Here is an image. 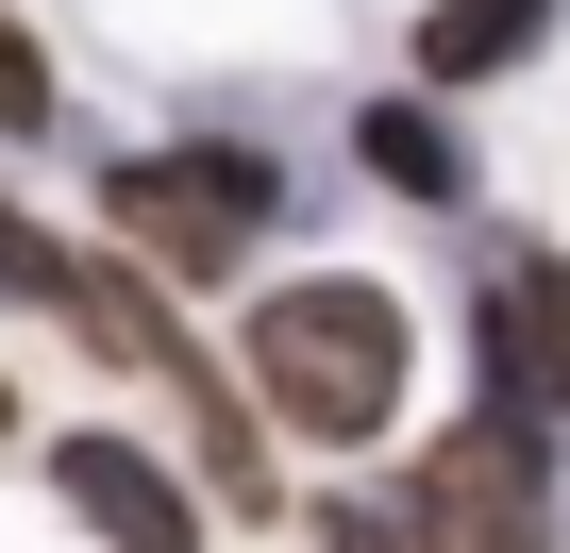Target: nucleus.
Returning <instances> with one entry per match:
<instances>
[{"instance_id":"1","label":"nucleus","mask_w":570,"mask_h":553,"mask_svg":"<svg viewBox=\"0 0 570 553\" xmlns=\"http://www.w3.org/2000/svg\"><path fill=\"white\" fill-rule=\"evenodd\" d=\"M420 386V336L370 268H303V286H252V419L303 453H370Z\"/></svg>"},{"instance_id":"2","label":"nucleus","mask_w":570,"mask_h":553,"mask_svg":"<svg viewBox=\"0 0 570 553\" xmlns=\"http://www.w3.org/2000/svg\"><path fill=\"white\" fill-rule=\"evenodd\" d=\"M285 218V168L252 135H185V151H118L101 168V235L151 286H235V251Z\"/></svg>"},{"instance_id":"3","label":"nucleus","mask_w":570,"mask_h":553,"mask_svg":"<svg viewBox=\"0 0 570 553\" xmlns=\"http://www.w3.org/2000/svg\"><path fill=\"white\" fill-rule=\"evenodd\" d=\"M403 520H420V553H553V453H537V419L436 436L420 486H403Z\"/></svg>"},{"instance_id":"4","label":"nucleus","mask_w":570,"mask_h":553,"mask_svg":"<svg viewBox=\"0 0 570 553\" xmlns=\"http://www.w3.org/2000/svg\"><path fill=\"white\" fill-rule=\"evenodd\" d=\"M51 486L68 520H101V553H202V486L151 470L135 436H51Z\"/></svg>"},{"instance_id":"5","label":"nucleus","mask_w":570,"mask_h":553,"mask_svg":"<svg viewBox=\"0 0 570 553\" xmlns=\"http://www.w3.org/2000/svg\"><path fill=\"white\" fill-rule=\"evenodd\" d=\"M353 151H370V185H403V201H436V218L470 201V135H453L436 101H370V118H353Z\"/></svg>"},{"instance_id":"6","label":"nucleus","mask_w":570,"mask_h":553,"mask_svg":"<svg viewBox=\"0 0 570 553\" xmlns=\"http://www.w3.org/2000/svg\"><path fill=\"white\" fill-rule=\"evenodd\" d=\"M537 34H553V0H436V18H420V85H487Z\"/></svg>"},{"instance_id":"7","label":"nucleus","mask_w":570,"mask_h":553,"mask_svg":"<svg viewBox=\"0 0 570 553\" xmlns=\"http://www.w3.org/2000/svg\"><path fill=\"white\" fill-rule=\"evenodd\" d=\"M0 135H51V51H35V18H0Z\"/></svg>"},{"instance_id":"8","label":"nucleus","mask_w":570,"mask_h":553,"mask_svg":"<svg viewBox=\"0 0 570 553\" xmlns=\"http://www.w3.org/2000/svg\"><path fill=\"white\" fill-rule=\"evenodd\" d=\"M0 303H68V251H51L18 201H0Z\"/></svg>"},{"instance_id":"9","label":"nucleus","mask_w":570,"mask_h":553,"mask_svg":"<svg viewBox=\"0 0 570 553\" xmlns=\"http://www.w3.org/2000/svg\"><path fill=\"white\" fill-rule=\"evenodd\" d=\"M320 553H420V520H403V503H370V486H353V503H320Z\"/></svg>"},{"instance_id":"10","label":"nucleus","mask_w":570,"mask_h":553,"mask_svg":"<svg viewBox=\"0 0 570 553\" xmlns=\"http://www.w3.org/2000/svg\"><path fill=\"white\" fill-rule=\"evenodd\" d=\"M0 436H18V386H0Z\"/></svg>"}]
</instances>
